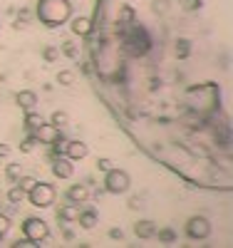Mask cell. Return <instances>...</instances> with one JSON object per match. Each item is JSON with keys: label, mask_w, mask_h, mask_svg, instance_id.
Segmentation results:
<instances>
[{"label": "cell", "mask_w": 233, "mask_h": 248, "mask_svg": "<svg viewBox=\"0 0 233 248\" xmlns=\"http://www.w3.org/2000/svg\"><path fill=\"white\" fill-rule=\"evenodd\" d=\"M10 152H13V147H10V144H0V159L10 156Z\"/></svg>", "instance_id": "obj_29"}, {"label": "cell", "mask_w": 233, "mask_h": 248, "mask_svg": "<svg viewBox=\"0 0 233 248\" xmlns=\"http://www.w3.org/2000/svg\"><path fill=\"white\" fill-rule=\"evenodd\" d=\"M35 147H37V139H35L32 134H28V137H25L23 141H20V144H17V149H20V152H23V154H30V152H32Z\"/></svg>", "instance_id": "obj_19"}, {"label": "cell", "mask_w": 233, "mask_h": 248, "mask_svg": "<svg viewBox=\"0 0 233 248\" xmlns=\"http://www.w3.org/2000/svg\"><path fill=\"white\" fill-rule=\"evenodd\" d=\"M52 174H55L57 179H72V174H75V164H72V159L57 154V156L52 159Z\"/></svg>", "instance_id": "obj_8"}, {"label": "cell", "mask_w": 233, "mask_h": 248, "mask_svg": "<svg viewBox=\"0 0 233 248\" xmlns=\"http://www.w3.org/2000/svg\"><path fill=\"white\" fill-rule=\"evenodd\" d=\"M75 221L82 226L84 231H92L94 226L99 223V214H97L94 209H84V211H79V214H77V218H75Z\"/></svg>", "instance_id": "obj_13"}, {"label": "cell", "mask_w": 233, "mask_h": 248, "mask_svg": "<svg viewBox=\"0 0 233 248\" xmlns=\"http://www.w3.org/2000/svg\"><path fill=\"white\" fill-rule=\"evenodd\" d=\"M87 199H90V189H87V186L75 184V186L67 189V201H72V203H84Z\"/></svg>", "instance_id": "obj_14"}, {"label": "cell", "mask_w": 233, "mask_h": 248, "mask_svg": "<svg viewBox=\"0 0 233 248\" xmlns=\"http://www.w3.org/2000/svg\"><path fill=\"white\" fill-rule=\"evenodd\" d=\"M42 57H45V62H55V60L60 57V50H57L55 45H47L45 50H42Z\"/></svg>", "instance_id": "obj_23"}, {"label": "cell", "mask_w": 233, "mask_h": 248, "mask_svg": "<svg viewBox=\"0 0 233 248\" xmlns=\"http://www.w3.org/2000/svg\"><path fill=\"white\" fill-rule=\"evenodd\" d=\"M77 214H79V206L77 203H65V206H60L57 209V216H60V221H65V223H70V221H75L77 218Z\"/></svg>", "instance_id": "obj_15"}, {"label": "cell", "mask_w": 233, "mask_h": 248, "mask_svg": "<svg viewBox=\"0 0 233 248\" xmlns=\"http://www.w3.org/2000/svg\"><path fill=\"white\" fill-rule=\"evenodd\" d=\"M23 236L35 241V243H42V241H47L50 238V226L42 221V218H25L23 221Z\"/></svg>", "instance_id": "obj_5"}, {"label": "cell", "mask_w": 233, "mask_h": 248, "mask_svg": "<svg viewBox=\"0 0 233 248\" xmlns=\"http://www.w3.org/2000/svg\"><path fill=\"white\" fill-rule=\"evenodd\" d=\"M25 196H28V194H25L23 189H20V186H13V189L8 191V201H10V203H15V206H17L20 201H23Z\"/></svg>", "instance_id": "obj_21"}, {"label": "cell", "mask_w": 233, "mask_h": 248, "mask_svg": "<svg viewBox=\"0 0 233 248\" xmlns=\"http://www.w3.org/2000/svg\"><path fill=\"white\" fill-rule=\"evenodd\" d=\"M35 15H37V20L45 28L55 30V28H62L65 23H70L72 3H70V0H37Z\"/></svg>", "instance_id": "obj_2"}, {"label": "cell", "mask_w": 233, "mask_h": 248, "mask_svg": "<svg viewBox=\"0 0 233 248\" xmlns=\"http://www.w3.org/2000/svg\"><path fill=\"white\" fill-rule=\"evenodd\" d=\"M62 154H65L67 159H72V161H79V159H84L90 154V147L84 141H79V139H70L65 144V152H62Z\"/></svg>", "instance_id": "obj_9"}, {"label": "cell", "mask_w": 233, "mask_h": 248, "mask_svg": "<svg viewBox=\"0 0 233 248\" xmlns=\"http://www.w3.org/2000/svg\"><path fill=\"white\" fill-rule=\"evenodd\" d=\"M62 52H65L70 60H77V55H79V50H77L75 43H65V45H62Z\"/></svg>", "instance_id": "obj_25"}, {"label": "cell", "mask_w": 233, "mask_h": 248, "mask_svg": "<svg viewBox=\"0 0 233 248\" xmlns=\"http://www.w3.org/2000/svg\"><path fill=\"white\" fill-rule=\"evenodd\" d=\"M154 238H159L161 243H176V231H171V229H161V231H156Z\"/></svg>", "instance_id": "obj_20"}, {"label": "cell", "mask_w": 233, "mask_h": 248, "mask_svg": "<svg viewBox=\"0 0 233 248\" xmlns=\"http://www.w3.org/2000/svg\"><path fill=\"white\" fill-rule=\"evenodd\" d=\"M70 20H72L70 30H72V35H75V37H87V35L92 32V17L79 15V17H70Z\"/></svg>", "instance_id": "obj_10"}, {"label": "cell", "mask_w": 233, "mask_h": 248, "mask_svg": "<svg viewBox=\"0 0 233 248\" xmlns=\"http://www.w3.org/2000/svg\"><path fill=\"white\" fill-rule=\"evenodd\" d=\"M35 181H37V179H32V176H17V186H20V189H23L25 194L35 186Z\"/></svg>", "instance_id": "obj_22"}, {"label": "cell", "mask_w": 233, "mask_h": 248, "mask_svg": "<svg viewBox=\"0 0 233 248\" xmlns=\"http://www.w3.org/2000/svg\"><path fill=\"white\" fill-rule=\"evenodd\" d=\"M186 236L191 241H203L211 236V221L206 216H191L186 221Z\"/></svg>", "instance_id": "obj_6"}, {"label": "cell", "mask_w": 233, "mask_h": 248, "mask_svg": "<svg viewBox=\"0 0 233 248\" xmlns=\"http://www.w3.org/2000/svg\"><path fill=\"white\" fill-rule=\"evenodd\" d=\"M15 102H17V107L23 109V112H30V109L37 107V94L32 90H20L15 94Z\"/></svg>", "instance_id": "obj_11"}, {"label": "cell", "mask_w": 233, "mask_h": 248, "mask_svg": "<svg viewBox=\"0 0 233 248\" xmlns=\"http://www.w3.org/2000/svg\"><path fill=\"white\" fill-rule=\"evenodd\" d=\"M55 196H57V191H55L52 184H47V181H35V186L28 191L25 199H28L32 206H37V209H47V206L55 203Z\"/></svg>", "instance_id": "obj_3"}, {"label": "cell", "mask_w": 233, "mask_h": 248, "mask_svg": "<svg viewBox=\"0 0 233 248\" xmlns=\"http://www.w3.org/2000/svg\"><path fill=\"white\" fill-rule=\"evenodd\" d=\"M109 236H112V238H122V231H119V229H112Z\"/></svg>", "instance_id": "obj_30"}, {"label": "cell", "mask_w": 233, "mask_h": 248, "mask_svg": "<svg viewBox=\"0 0 233 248\" xmlns=\"http://www.w3.org/2000/svg\"><path fill=\"white\" fill-rule=\"evenodd\" d=\"M35 139H37V144H52L57 137H60V129L55 127V124H50V122H42L37 129H32L30 132Z\"/></svg>", "instance_id": "obj_7"}, {"label": "cell", "mask_w": 233, "mask_h": 248, "mask_svg": "<svg viewBox=\"0 0 233 248\" xmlns=\"http://www.w3.org/2000/svg\"><path fill=\"white\" fill-rule=\"evenodd\" d=\"M156 231H159V229H156L154 221H146V218H144V221H137V223H134V233H137V238H141V241L154 238Z\"/></svg>", "instance_id": "obj_12"}, {"label": "cell", "mask_w": 233, "mask_h": 248, "mask_svg": "<svg viewBox=\"0 0 233 248\" xmlns=\"http://www.w3.org/2000/svg\"><path fill=\"white\" fill-rule=\"evenodd\" d=\"M84 75L169 174L233 191V0H97Z\"/></svg>", "instance_id": "obj_1"}, {"label": "cell", "mask_w": 233, "mask_h": 248, "mask_svg": "<svg viewBox=\"0 0 233 248\" xmlns=\"http://www.w3.org/2000/svg\"><path fill=\"white\" fill-rule=\"evenodd\" d=\"M42 122H45V117H42V114H37L35 109H30V112H25V129L28 132H32V129H37L40 127V124Z\"/></svg>", "instance_id": "obj_16"}, {"label": "cell", "mask_w": 233, "mask_h": 248, "mask_svg": "<svg viewBox=\"0 0 233 248\" xmlns=\"http://www.w3.org/2000/svg\"><path fill=\"white\" fill-rule=\"evenodd\" d=\"M57 85H62V87H72V85H75V72H70V70H60V72H57Z\"/></svg>", "instance_id": "obj_17"}, {"label": "cell", "mask_w": 233, "mask_h": 248, "mask_svg": "<svg viewBox=\"0 0 233 248\" xmlns=\"http://www.w3.org/2000/svg\"><path fill=\"white\" fill-rule=\"evenodd\" d=\"M129 186H132V176L126 174L124 169H109V171H104V191L107 194H126L129 191Z\"/></svg>", "instance_id": "obj_4"}, {"label": "cell", "mask_w": 233, "mask_h": 248, "mask_svg": "<svg viewBox=\"0 0 233 248\" xmlns=\"http://www.w3.org/2000/svg\"><path fill=\"white\" fill-rule=\"evenodd\" d=\"M35 246H40V243H35V241H30V238H20V241H15V248H35Z\"/></svg>", "instance_id": "obj_28"}, {"label": "cell", "mask_w": 233, "mask_h": 248, "mask_svg": "<svg viewBox=\"0 0 233 248\" xmlns=\"http://www.w3.org/2000/svg\"><path fill=\"white\" fill-rule=\"evenodd\" d=\"M5 176H8L10 181H15V179L20 176V164H8V167H5Z\"/></svg>", "instance_id": "obj_26"}, {"label": "cell", "mask_w": 233, "mask_h": 248, "mask_svg": "<svg viewBox=\"0 0 233 248\" xmlns=\"http://www.w3.org/2000/svg\"><path fill=\"white\" fill-rule=\"evenodd\" d=\"M97 169L99 171H109V169H114V161L107 159V156H102V159H97Z\"/></svg>", "instance_id": "obj_27"}, {"label": "cell", "mask_w": 233, "mask_h": 248, "mask_svg": "<svg viewBox=\"0 0 233 248\" xmlns=\"http://www.w3.org/2000/svg\"><path fill=\"white\" fill-rule=\"evenodd\" d=\"M50 124H55L57 129L67 127V124H70V117H67V112H52V117H50Z\"/></svg>", "instance_id": "obj_18"}, {"label": "cell", "mask_w": 233, "mask_h": 248, "mask_svg": "<svg viewBox=\"0 0 233 248\" xmlns=\"http://www.w3.org/2000/svg\"><path fill=\"white\" fill-rule=\"evenodd\" d=\"M10 226H13L10 218H8L5 214H0V238H5V236L10 233Z\"/></svg>", "instance_id": "obj_24"}]
</instances>
